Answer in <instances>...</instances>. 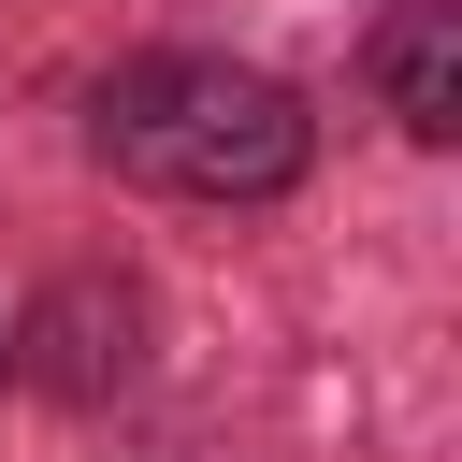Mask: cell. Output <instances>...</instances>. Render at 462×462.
I'll list each match as a JSON object with an SVG mask.
<instances>
[{"label":"cell","mask_w":462,"mask_h":462,"mask_svg":"<svg viewBox=\"0 0 462 462\" xmlns=\"http://www.w3.org/2000/svg\"><path fill=\"white\" fill-rule=\"evenodd\" d=\"M375 87H390L404 144H448V130H462V0H390V29H375Z\"/></svg>","instance_id":"7a4b0ae2"},{"label":"cell","mask_w":462,"mask_h":462,"mask_svg":"<svg viewBox=\"0 0 462 462\" xmlns=\"http://www.w3.org/2000/svg\"><path fill=\"white\" fill-rule=\"evenodd\" d=\"M0 375H14V332H0Z\"/></svg>","instance_id":"3957f363"},{"label":"cell","mask_w":462,"mask_h":462,"mask_svg":"<svg viewBox=\"0 0 462 462\" xmlns=\"http://www.w3.org/2000/svg\"><path fill=\"white\" fill-rule=\"evenodd\" d=\"M87 130L130 188H173V202H274L318 159L303 101L245 58H130V72H101Z\"/></svg>","instance_id":"6da1fadb"}]
</instances>
